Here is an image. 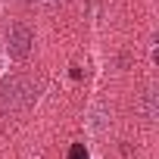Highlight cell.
<instances>
[{
	"label": "cell",
	"mask_w": 159,
	"mask_h": 159,
	"mask_svg": "<svg viewBox=\"0 0 159 159\" xmlns=\"http://www.w3.org/2000/svg\"><path fill=\"white\" fill-rule=\"evenodd\" d=\"M34 103V84L31 78L25 75H10L0 81V109L16 116V112H25L28 106Z\"/></svg>",
	"instance_id": "cell-1"
},
{
	"label": "cell",
	"mask_w": 159,
	"mask_h": 159,
	"mask_svg": "<svg viewBox=\"0 0 159 159\" xmlns=\"http://www.w3.org/2000/svg\"><path fill=\"white\" fill-rule=\"evenodd\" d=\"M31 44H34V34H31L28 25H13L7 31V47H10V56L13 59H28Z\"/></svg>",
	"instance_id": "cell-2"
},
{
	"label": "cell",
	"mask_w": 159,
	"mask_h": 159,
	"mask_svg": "<svg viewBox=\"0 0 159 159\" xmlns=\"http://www.w3.org/2000/svg\"><path fill=\"white\" fill-rule=\"evenodd\" d=\"M143 119H147V122L156 119V94H153V91L143 94Z\"/></svg>",
	"instance_id": "cell-3"
},
{
	"label": "cell",
	"mask_w": 159,
	"mask_h": 159,
	"mask_svg": "<svg viewBox=\"0 0 159 159\" xmlns=\"http://www.w3.org/2000/svg\"><path fill=\"white\" fill-rule=\"evenodd\" d=\"M69 159H88V150H84V143H75V147L69 150Z\"/></svg>",
	"instance_id": "cell-4"
},
{
	"label": "cell",
	"mask_w": 159,
	"mask_h": 159,
	"mask_svg": "<svg viewBox=\"0 0 159 159\" xmlns=\"http://www.w3.org/2000/svg\"><path fill=\"white\" fill-rule=\"evenodd\" d=\"M50 3H56V0H50Z\"/></svg>",
	"instance_id": "cell-5"
}]
</instances>
